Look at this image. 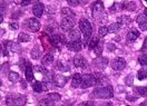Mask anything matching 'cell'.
Wrapping results in <instances>:
<instances>
[{"label": "cell", "instance_id": "277c9868", "mask_svg": "<svg viewBox=\"0 0 147 106\" xmlns=\"http://www.w3.org/2000/svg\"><path fill=\"white\" fill-rule=\"evenodd\" d=\"M97 85V78L95 75H92V74H85L82 78V87L83 88H89V87H92Z\"/></svg>", "mask_w": 147, "mask_h": 106}, {"label": "cell", "instance_id": "5b68a950", "mask_svg": "<svg viewBox=\"0 0 147 106\" xmlns=\"http://www.w3.org/2000/svg\"><path fill=\"white\" fill-rule=\"evenodd\" d=\"M26 103V97L24 95H11L8 96L6 99V104L7 105H24Z\"/></svg>", "mask_w": 147, "mask_h": 106}, {"label": "cell", "instance_id": "cb8c5ba5", "mask_svg": "<svg viewBox=\"0 0 147 106\" xmlns=\"http://www.w3.org/2000/svg\"><path fill=\"white\" fill-rule=\"evenodd\" d=\"M121 9H125L128 11H134L136 9V3L135 2H126V3L121 5Z\"/></svg>", "mask_w": 147, "mask_h": 106}, {"label": "cell", "instance_id": "ab89813d", "mask_svg": "<svg viewBox=\"0 0 147 106\" xmlns=\"http://www.w3.org/2000/svg\"><path fill=\"white\" fill-rule=\"evenodd\" d=\"M55 102H53L50 98H47V99H44V101H40V104L41 105H53Z\"/></svg>", "mask_w": 147, "mask_h": 106}, {"label": "cell", "instance_id": "8fae6325", "mask_svg": "<svg viewBox=\"0 0 147 106\" xmlns=\"http://www.w3.org/2000/svg\"><path fill=\"white\" fill-rule=\"evenodd\" d=\"M44 10H45V6L41 2H36L32 7V12L36 17H41L44 14Z\"/></svg>", "mask_w": 147, "mask_h": 106}, {"label": "cell", "instance_id": "9c48e42d", "mask_svg": "<svg viewBox=\"0 0 147 106\" xmlns=\"http://www.w3.org/2000/svg\"><path fill=\"white\" fill-rule=\"evenodd\" d=\"M27 27L30 29V31L37 33L40 29V22H39V20L36 19V18H30L27 21Z\"/></svg>", "mask_w": 147, "mask_h": 106}, {"label": "cell", "instance_id": "b9f144b4", "mask_svg": "<svg viewBox=\"0 0 147 106\" xmlns=\"http://www.w3.org/2000/svg\"><path fill=\"white\" fill-rule=\"evenodd\" d=\"M56 67H57L59 71H66V69H67L66 67H64V66H63V63H61V62H57V64H56Z\"/></svg>", "mask_w": 147, "mask_h": 106}, {"label": "cell", "instance_id": "83f0119b", "mask_svg": "<svg viewBox=\"0 0 147 106\" xmlns=\"http://www.w3.org/2000/svg\"><path fill=\"white\" fill-rule=\"evenodd\" d=\"M18 40L20 43H27L30 40V36L26 34V33H20L18 36Z\"/></svg>", "mask_w": 147, "mask_h": 106}, {"label": "cell", "instance_id": "3957f363", "mask_svg": "<svg viewBox=\"0 0 147 106\" xmlns=\"http://www.w3.org/2000/svg\"><path fill=\"white\" fill-rule=\"evenodd\" d=\"M79 29H80V31H83L84 36H85V46H86V44H88V39L90 38L92 33V28L89 20H87L86 18L80 19L79 20Z\"/></svg>", "mask_w": 147, "mask_h": 106}, {"label": "cell", "instance_id": "681fc988", "mask_svg": "<svg viewBox=\"0 0 147 106\" xmlns=\"http://www.w3.org/2000/svg\"><path fill=\"white\" fill-rule=\"evenodd\" d=\"M143 105H147V102H145V103H143Z\"/></svg>", "mask_w": 147, "mask_h": 106}, {"label": "cell", "instance_id": "ffe728a7", "mask_svg": "<svg viewBox=\"0 0 147 106\" xmlns=\"http://www.w3.org/2000/svg\"><path fill=\"white\" fill-rule=\"evenodd\" d=\"M53 62H54V55H53V54H47V55H45V56L42 57V59H41V64H42L44 66L50 65Z\"/></svg>", "mask_w": 147, "mask_h": 106}, {"label": "cell", "instance_id": "ba28073f", "mask_svg": "<svg viewBox=\"0 0 147 106\" xmlns=\"http://www.w3.org/2000/svg\"><path fill=\"white\" fill-rule=\"evenodd\" d=\"M125 67H126V60L121 57L115 58L111 63V68L115 71H123Z\"/></svg>", "mask_w": 147, "mask_h": 106}, {"label": "cell", "instance_id": "7dc6e473", "mask_svg": "<svg viewBox=\"0 0 147 106\" xmlns=\"http://www.w3.org/2000/svg\"><path fill=\"white\" fill-rule=\"evenodd\" d=\"M143 50H147V37L145 38V41H144V46H143V48H142Z\"/></svg>", "mask_w": 147, "mask_h": 106}, {"label": "cell", "instance_id": "30bf717a", "mask_svg": "<svg viewBox=\"0 0 147 106\" xmlns=\"http://www.w3.org/2000/svg\"><path fill=\"white\" fill-rule=\"evenodd\" d=\"M94 65H95L96 67H98L99 69H104V68H106V66L108 65V58L98 56V58H96V59L94 60Z\"/></svg>", "mask_w": 147, "mask_h": 106}, {"label": "cell", "instance_id": "f35d334b", "mask_svg": "<svg viewBox=\"0 0 147 106\" xmlns=\"http://www.w3.org/2000/svg\"><path fill=\"white\" fill-rule=\"evenodd\" d=\"M67 2H68L69 6L76 7V6H78V5L80 3V0H67Z\"/></svg>", "mask_w": 147, "mask_h": 106}, {"label": "cell", "instance_id": "4316f807", "mask_svg": "<svg viewBox=\"0 0 147 106\" xmlns=\"http://www.w3.org/2000/svg\"><path fill=\"white\" fill-rule=\"evenodd\" d=\"M32 88L36 93H41L44 90V86H42V83L41 82H34V85H32Z\"/></svg>", "mask_w": 147, "mask_h": 106}, {"label": "cell", "instance_id": "44dd1931", "mask_svg": "<svg viewBox=\"0 0 147 106\" xmlns=\"http://www.w3.org/2000/svg\"><path fill=\"white\" fill-rule=\"evenodd\" d=\"M7 43H8L7 48H9L11 52L18 53V54L21 53V48H20V46H19L18 44H15V43H12V41H7Z\"/></svg>", "mask_w": 147, "mask_h": 106}, {"label": "cell", "instance_id": "e0dca14e", "mask_svg": "<svg viewBox=\"0 0 147 106\" xmlns=\"http://www.w3.org/2000/svg\"><path fill=\"white\" fill-rule=\"evenodd\" d=\"M25 75H26V80L28 82H32L35 80V76H34V71H32V66L30 64H28L26 69H25Z\"/></svg>", "mask_w": 147, "mask_h": 106}, {"label": "cell", "instance_id": "f1b7e54d", "mask_svg": "<svg viewBox=\"0 0 147 106\" xmlns=\"http://www.w3.org/2000/svg\"><path fill=\"white\" fill-rule=\"evenodd\" d=\"M98 44H99V38H98L97 36L92 37V39H90V41L88 43V45H89V49H94Z\"/></svg>", "mask_w": 147, "mask_h": 106}, {"label": "cell", "instance_id": "4fadbf2b", "mask_svg": "<svg viewBox=\"0 0 147 106\" xmlns=\"http://www.w3.org/2000/svg\"><path fill=\"white\" fill-rule=\"evenodd\" d=\"M137 24L139 26V29L142 31L147 30V17L145 15H139L137 16Z\"/></svg>", "mask_w": 147, "mask_h": 106}, {"label": "cell", "instance_id": "ac0fdd59", "mask_svg": "<svg viewBox=\"0 0 147 106\" xmlns=\"http://www.w3.org/2000/svg\"><path fill=\"white\" fill-rule=\"evenodd\" d=\"M74 64L76 67H85L86 65V60L82 55H77L75 58H74Z\"/></svg>", "mask_w": 147, "mask_h": 106}, {"label": "cell", "instance_id": "4dcf8cb0", "mask_svg": "<svg viewBox=\"0 0 147 106\" xmlns=\"http://www.w3.org/2000/svg\"><path fill=\"white\" fill-rule=\"evenodd\" d=\"M8 78H9L10 82L16 83V82H18L19 80V74L18 73H16V71H10L9 75H8Z\"/></svg>", "mask_w": 147, "mask_h": 106}, {"label": "cell", "instance_id": "f907efd6", "mask_svg": "<svg viewBox=\"0 0 147 106\" xmlns=\"http://www.w3.org/2000/svg\"><path fill=\"white\" fill-rule=\"evenodd\" d=\"M145 1H146V2H147V0H145Z\"/></svg>", "mask_w": 147, "mask_h": 106}, {"label": "cell", "instance_id": "d590c367", "mask_svg": "<svg viewBox=\"0 0 147 106\" xmlns=\"http://www.w3.org/2000/svg\"><path fill=\"white\" fill-rule=\"evenodd\" d=\"M133 83H134V75L133 74H129V75H127L125 77V84L130 86V85H133Z\"/></svg>", "mask_w": 147, "mask_h": 106}, {"label": "cell", "instance_id": "f546056e", "mask_svg": "<svg viewBox=\"0 0 147 106\" xmlns=\"http://www.w3.org/2000/svg\"><path fill=\"white\" fill-rule=\"evenodd\" d=\"M61 15L64 17H69V16H75V12L70 8L65 7V8H61Z\"/></svg>", "mask_w": 147, "mask_h": 106}, {"label": "cell", "instance_id": "74e56055", "mask_svg": "<svg viewBox=\"0 0 147 106\" xmlns=\"http://www.w3.org/2000/svg\"><path fill=\"white\" fill-rule=\"evenodd\" d=\"M35 71H37L38 73H42L44 75H46L47 73H48V71L44 67V65H42V66H36V67H35Z\"/></svg>", "mask_w": 147, "mask_h": 106}, {"label": "cell", "instance_id": "d6986e66", "mask_svg": "<svg viewBox=\"0 0 147 106\" xmlns=\"http://www.w3.org/2000/svg\"><path fill=\"white\" fill-rule=\"evenodd\" d=\"M82 78H83V76L80 74H75L73 76V80H71V86L73 87H79L82 85Z\"/></svg>", "mask_w": 147, "mask_h": 106}, {"label": "cell", "instance_id": "52a82bcc", "mask_svg": "<svg viewBox=\"0 0 147 106\" xmlns=\"http://www.w3.org/2000/svg\"><path fill=\"white\" fill-rule=\"evenodd\" d=\"M49 40H50L51 45H54L56 47L61 44H66L65 36L61 35V34H54V35L51 34V35H49Z\"/></svg>", "mask_w": 147, "mask_h": 106}, {"label": "cell", "instance_id": "8d00e7d4", "mask_svg": "<svg viewBox=\"0 0 147 106\" xmlns=\"http://www.w3.org/2000/svg\"><path fill=\"white\" fill-rule=\"evenodd\" d=\"M108 33H109L108 27L101 26L100 28H99V36H100V37H105V36H107Z\"/></svg>", "mask_w": 147, "mask_h": 106}, {"label": "cell", "instance_id": "1f68e13d", "mask_svg": "<svg viewBox=\"0 0 147 106\" xmlns=\"http://www.w3.org/2000/svg\"><path fill=\"white\" fill-rule=\"evenodd\" d=\"M137 77L139 80H143L147 78V69H139L137 74Z\"/></svg>", "mask_w": 147, "mask_h": 106}, {"label": "cell", "instance_id": "7bdbcfd3", "mask_svg": "<svg viewBox=\"0 0 147 106\" xmlns=\"http://www.w3.org/2000/svg\"><path fill=\"white\" fill-rule=\"evenodd\" d=\"M107 48H108L109 52H113V50L116 49V46H115L114 44H107Z\"/></svg>", "mask_w": 147, "mask_h": 106}, {"label": "cell", "instance_id": "ee69618b", "mask_svg": "<svg viewBox=\"0 0 147 106\" xmlns=\"http://www.w3.org/2000/svg\"><path fill=\"white\" fill-rule=\"evenodd\" d=\"M32 2V0H22L21 1V5L22 6H28V5H30Z\"/></svg>", "mask_w": 147, "mask_h": 106}, {"label": "cell", "instance_id": "e575fe53", "mask_svg": "<svg viewBox=\"0 0 147 106\" xmlns=\"http://www.w3.org/2000/svg\"><path fill=\"white\" fill-rule=\"evenodd\" d=\"M48 98H50L53 102H58V101H60L61 96H60L59 94H57V93H50V94L48 95Z\"/></svg>", "mask_w": 147, "mask_h": 106}, {"label": "cell", "instance_id": "d4e9b609", "mask_svg": "<svg viewBox=\"0 0 147 106\" xmlns=\"http://www.w3.org/2000/svg\"><path fill=\"white\" fill-rule=\"evenodd\" d=\"M117 22L120 25H129L131 22V18H129L128 16H121L117 19Z\"/></svg>", "mask_w": 147, "mask_h": 106}, {"label": "cell", "instance_id": "603a6c76", "mask_svg": "<svg viewBox=\"0 0 147 106\" xmlns=\"http://www.w3.org/2000/svg\"><path fill=\"white\" fill-rule=\"evenodd\" d=\"M120 28H121V25H120V24H118V22H114V24H110L109 26H108V30H109V33L116 34V33L119 31Z\"/></svg>", "mask_w": 147, "mask_h": 106}, {"label": "cell", "instance_id": "836d02e7", "mask_svg": "<svg viewBox=\"0 0 147 106\" xmlns=\"http://www.w3.org/2000/svg\"><path fill=\"white\" fill-rule=\"evenodd\" d=\"M92 50H94V53H95V55H96L97 57H98V56H100L101 52H102V43H99V44L97 45Z\"/></svg>", "mask_w": 147, "mask_h": 106}, {"label": "cell", "instance_id": "9a60e30c", "mask_svg": "<svg viewBox=\"0 0 147 106\" xmlns=\"http://www.w3.org/2000/svg\"><path fill=\"white\" fill-rule=\"evenodd\" d=\"M69 39L70 41H80V31L77 28H73L69 30Z\"/></svg>", "mask_w": 147, "mask_h": 106}, {"label": "cell", "instance_id": "5bb4252c", "mask_svg": "<svg viewBox=\"0 0 147 106\" xmlns=\"http://www.w3.org/2000/svg\"><path fill=\"white\" fill-rule=\"evenodd\" d=\"M66 46H67V48H68L69 50H71V52H76V53L80 52V50H82V48H83L80 41H70V43H67Z\"/></svg>", "mask_w": 147, "mask_h": 106}, {"label": "cell", "instance_id": "7a4b0ae2", "mask_svg": "<svg viewBox=\"0 0 147 106\" xmlns=\"http://www.w3.org/2000/svg\"><path fill=\"white\" fill-rule=\"evenodd\" d=\"M114 95V90L111 86H105V87H99L92 90V96L96 98H111Z\"/></svg>", "mask_w": 147, "mask_h": 106}, {"label": "cell", "instance_id": "60d3db41", "mask_svg": "<svg viewBox=\"0 0 147 106\" xmlns=\"http://www.w3.org/2000/svg\"><path fill=\"white\" fill-rule=\"evenodd\" d=\"M9 27L11 30H17L19 28V25H18V22H10Z\"/></svg>", "mask_w": 147, "mask_h": 106}, {"label": "cell", "instance_id": "7402d4cb", "mask_svg": "<svg viewBox=\"0 0 147 106\" xmlns=\"http://www.w3.org/2000/svg\"><path fill=\"white\" fill-rule=\"evenodd\" d=\"M40 54H41L40 47H39L38 45H36V46L32 48V50H31V53H30V56H31L32 59H38V58L40 57Z\"/></svg>", "mask_w": 147, "mask_h": 106}, {"label": "cell", "instance_id": "8992f818", "mask_svg": "<svg viewBox=\"0 0 147 106\" xmlns=\"http://www.w3.org/2000/svg\"><path fill=\"white\" fill-rule=\"evenodd\" d=\"M75 16H69V17H64L61 22H60V27L64 31H68V30H71L73 27L75 26Z\"/></svg>", "mask_w": 147, "mask_h": 106}, {"label": "cell", "instance_id": "d6a6232c", "mask_svg": "<svg viewBox=\"0 0 147 106\" xmlns=\"http://www.w3.org/2000/svg\"><path fill=\"white\" fill-rule=\"evenodd\" d=\"M138 63L142 65V66H146L147 65V54H143L138 57Z\"/></svg>", "mask_w": 147, "mask_h": 106}, {"label": "cell", "instance_id": "2e32d148", "mask_svg": "<svg viewBox=\"0 0 147 106\" xmlns=\"http://www.w3.org/2000/svg\"><path fill=\"white\" fill-rule=\"evenodd\" d=\"M138 37H139V31L137 29H130L127 36H126V39H127L128 43H133V41H135L137 39Z\"/></svg>", "mask_w": 147, "mask_h": 106}, {"label": "cell", "instance_id": "484cf974", "mask_svg": "<svg viewBox=\"0 0 147 106\" xmlns=\"http://www.w3.org/2000/svg\"><path fill=\"white\" fill-rule=\"evenodd\" d=\"M134 90L139 94L140 96H144V97H147V87H144V86H140V87H135Z\"/></svg>", "mask_w": 147, "mask_h": 106}, {"label": "cell", "instance_id": "c3c4849f", "mask_svg": "<svg viewBox=\"0 0 147 106\" xmlns=\"http://www.w3.org/2000/svg\"><path fill=\"white\" fill-rule=\"evenodd\" d=\"M145 16L147 17V10H145Z\"/></svg>", "mask_w": 147, "mask_h": 106}, {"label": "cell", "instance_id": "7c38bea8", "mask_svg": "<svg viewBox=\"0 0 147 106\" xmlns=\"http://www.w3.org/2000/svg\"><path fill=\"white\" fill-rule=\"evenodd\" d=\"M53 80H54V84L57 87H64L67 83V77H65L63 75H55Z\"/></svg>", "mask_w": 147, "mask_h": 106}, {"label": "cell", "instance_id": "6da1fadb", "mask_svg": "<svg viewBox=\"0 0 147 106\" xmlns=\"http://www.w3.org/2000/svg\"><path fill=\"white\" fill-rule=\"evenodd\" d=\"M92 15H94V18L98 22H105L107 20V14L105 12L104 3L101 2L100 0L96 1L92 5Z\"/></svg>", "mask_w": 147, "mask_h": 106}, {"label": "cell", "instance_id": "f6af8a7d", "mask_svg": "<svg viewBox=\"0 0 147 106\" xmlns=\"http://www.w3.org/2000/svg\"><path fill=\"white\" fill-rule=\"evenodd\" d=\"M82 105H95V102H84V103H82Z\"/></svg>", "mask_w": 147, "mask_h": 106}, {"label": "cell", "instance_id": "bcb514c9", "mask_svg": "<svg viewBox=\"0 0 147 106\" xmlns=\"http://www.w3.org/2000/svg\"><path fill=\"white\" fill-rule=\"evenodd\" d=\"M136 99H137V98L134 97V96H130V95H127V101H129V102H130V101H131V102H134V101H136Z\"/></svg>", "mask_w": 147, "mask_h": 106}]
</instances>
